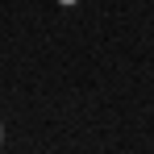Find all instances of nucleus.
<instances>
[{
	"mask_svg": "<svg viewBox=\"0 0 154 154\" xmlns=\"http://www.w3.org/2000/svg\"><path fill=\"white\" fill-rule=\"evenodd\" d=\"M58 4H75V0H58Z\"/></svg>",
	"mask_w": 154,
	"mask_h": 154,
	"instance_id": "1",
	"label": "nucleus"
}]
</instances>
